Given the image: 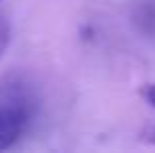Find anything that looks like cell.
<instances>
[{
	"label": "cell",
	"mask_w": 155,
	"mask_h": 153,
	"mask_svg": "<svg viewBox=\"0 0 155 153\" xmlns=\"http://www.w3.org/2000/svg\"><path fill=\"white\" fill-rule=\"evenodd\" d=\"M138 141L155 147V120H147L138 130Z\"/></svg>",
	"instance_id": "7a4b0ae2"
},
{
	"label": "cell",
	"mask_w": 155,
	"mask_h": 153,
	"mask_svg": "<svg viewBox=\"0 0 155 153\" xmlns=\"http://www.w3.org/2000/svg\"><path fill=\"white\" fill-rule=\"evenodd\" d=\"M140 97H143V101L147 105H151L155 109V82H149V84H145L140 88Z\"/></svg>",
	"instance_id": "277c9868"
},
{
	"label": "cell",
	"mask_w": 155,
	"mask_h": 153,
	"mask_svg": "<svg viewBox=\"0 0 155 153\" xmlns=\"http://www.w3.org/2000/svg\"><path fill=\"white\" fill-rule=\"evenodd\" d=\"M8 42H11V23L0 15V59L8 48Z\"/></svg>",
	"instance_id": "3957f363"
},
{
	"label": "cell",
	"mask_w": 155,
	"mask_h": 153,
	"mask_svg": "<svg viewBox=\"0 0 155 153\" xmlns=\"http://www.w3.org/2000/svg\"><path fill=\"white\" fill-rule=\"evenodd\" d=\"M36 99L21 76H6L0 80V151L11 149L34 115Z\"/></svg>",
	"instance_id": "6da1fadb"
}]
</instances>
